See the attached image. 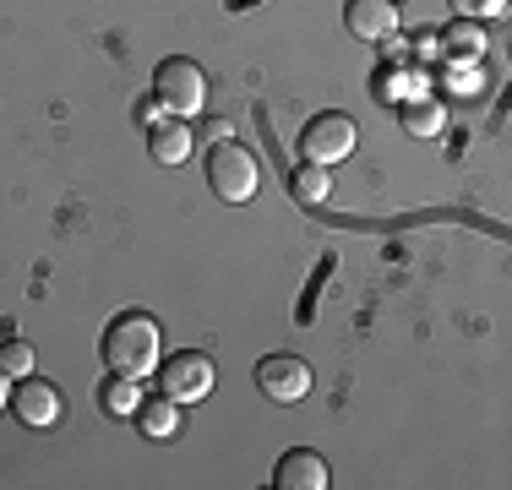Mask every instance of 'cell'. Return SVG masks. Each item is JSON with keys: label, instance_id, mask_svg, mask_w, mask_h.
Instances as JSON below:
<instances>
[{"label": "cell", "instance_id": "cell-1", "mask_svg": "<svg viewBox=\"0 0 512 490\" xmlns=\"http://www.w3.org/2000/svg\"><path fill=\"white\" fill-rule=\"evenodd\" d=\"M104 365L120 376H148L158 371V360H164V333H158V322L148 311H120L115 322L104 327V343H99Z\"/></svg>", "mask_w": 512, "mask_h": 490}, {"label": "cell", "instance_id": "cell-2", "mask_svg": "<svg viewBox=\"0 0 512 490\" xmlns=\"http://www.w3.org/2000/svg\"><path fill=\"white\" fill-rule=\"evenodd\" d=\"M153 98H158V109H164V115H175V120L202 115V109H207V71H202L191 55L158 60V71H153Z\"/></svg>", "mask_w": 512, "mask_h": 490}, {"label": "cell", "instance_id": "cell-3", "mask_svg": "<svg viewBox=\"0 0 512 490\" xmlns=\"http://www.w3.org/2000/svg\"><path fill=\"white\" fill-rule=\"evenodd\" d=\"M207 186H213L218 202L240 207L251 202L256 186H262V164H256V153L246 142H213V153H207Z\"/></svg>", "mask_w": 512, "mask_h": 490}, {"label": "cell", "instance_id": "cell-4", "mask_svg": "<svg viewBox=\"0 0 512 490\" xmlns=\"http://www.w3.org/2000/svg\"><path fill=\"white\" fill-rule=\"evenodd\" d=\"M158 387H164V398H175L186 409V403H202L218 387V371L202 349H180L175 360H158Z\"/></svg>", "mask_w": 512, "mask_h": 490}, {"label": "cell", "instance_id": "cell-5", "mask_svg": "<svg viewBox=\"0 0 512 490\" xmlns=\"http://www.w3.org/2000/svg\"><path fill=\"white\" fill-rule=\"evenodd\" d=\"M355 142H360L355 120L327 109V115L306 120V131H300V158H311V164H344V158L355 153Z\"/></svg>", "mask_w": 512, "mask_h": 490}, {"label": "cell", "instance_id": "cell-6", "mask_svg": "<svg viewBox=\"0 0 512 490\" xmlns=\"http://www.w3.org/2000/svg\"><path fill=\"white\" fill-rule=\"evenodd\" d=\"M11 414H17L28 431H50V425H60L66 403H60V387H55V382H39V376H17V387H11Z\"/></svg>", "mask_w": 512, "mask_h": 490}, {"label": "cell", "instance_id": "cell-7", "mask_svg": "<svg viewBox=\"0 0 512 490\" xmlns=\"http://www.w3.org/2000/svg\"><path fill=\"white\" fill-rule=\"evenodd\" d=\"M256 387L273 403H300L311 392V365L295 360V354H267V360L256 365Z\"/></svg>", "mask_w": 512, "mask_h": 490}, {"label": "cell", "instance_id": "cell-8", "mask_svg": "<svg viewBox=\"0 0 512 490\" xmlns=\"http://www.w3.org/2000/svg\"><path fill=\"white\" fill-rule=\"evenodd\" d=\"M273 485L278 490H327V485H333V474H327L322 452L289 447L284 458H278V469H273Z\"/></svg>", "mask_w": 512, "mask_h": 490}, {"label": "cell", "instance_id": "cell-9", "mask_svg": "<svg viewBox=\"0 0 512 490\" xmlns=\"http://www.w3.org/2000/svg\"><path fill=\"white\" fill-rule=\"evenodd\" d=\"M344 22H349L355 39L382 44V39H393V33H398V6H393V0H349Z\"/></svg>", "mask_w": 512, "mask_h": 490}, {"label": "cell", "instance_id": "cell-10", "mask_svg": "<svg viewBox=\"0 0 512 490\" xmlns=\"http://www.w3.org/2000/svg\"><path fill=\"white\" fill-rule=\"evenodd\" d=\"M191 147H197V137H191V126L186 120H153L148 126V153H153V164H164V169H180L191 158Z\"/></svg>", "mask_w": 512, "mask_h": 490}, {"label": "cell", "instance_id": "cell-11", "mask_svg": "<svg viewBox=\"0 0 512 490\" xmlns=\"http://www.w3.org/2000/svg\"><path fill=\"white\" fill-rule=\"evenodd\" d=\"M99 409L109 414V420H137V409H142V376L109 371V382L99 387Z\"/></svg>", "mask_w": 512, "mask_h": 490}, {"label": "cell", "instance_id": "cell-12", "mask_svg": "<svg viewBox=\"0 0 512 490\" xmlns=\"http://www.w3.org/2000/svg\"><path fill=\"white\" fill-rule=\"evenodd\" d=\"M398 126H404L409 137H442L447 115H442V104H436V93L404 98V104H398Z\"/></svg>", "mask_w": 512, "mask_h": 490}, {"label": "cell", "instance_id": "cell-13", "mask_svg": "<svg viewBox=\"0 0 512 490\" xmlns=\"http://www.w3.org/2000/svg\"><path fill=\"white\" fill-rule=\"evenodd\" d=\"M137 425H142V436H153V441H175L180 436V403L175 398H142V409H137Z\"/></svg>", "mask_w": 512, "mask_h": 490}, {"label": "cell", "instance_id": "cell-14", "mask_svg": "<svg viewBox=\"0 0 512 490\" xmlns=\"http://www.w3.org/2000/svg\"><path fill=\"white\" fill-rule=\"evenodd\" d=\"M327 191H333V175H327V164H311V158H300L295 175H289V196H295L300 207H322Z\"/></svg>", "mask_w": 512, "mask_h": 490}, {"label": "cell", "instance_id": "cell-15", "mask_svg": "<svg viewBox=\"0 0 512 490\" xmlns=\"http://www.w3.org/2000/svg\"><path fill=\"white\" fill-rule=\"evenodd\" d=\"M436 44H447L458 60H480V55H485V44H491V39H485V28H480V22H463V17H458L447 33H436Z\"/></svg>", "mask_w": 512, "mask_h": 490}, {"label": "cell", "instance_id": "cell-16", "mask_svg": "<svg viewBox=\"0 0 512 490\" xmlns=\"http://www.w3.org/2000/svg\"><path fill=\"white\" fill-rule=\"evenodd\" d=\"M0 371L6 376H33V349L22 338H6L0 343Z\"/></svg>", "mask_w": 512, "mask_h": 490}, {"label": "cell", "instance_id": "cell-17", "mask_svg": "<svg viewBox=\"0 0 512 490\" xmlns=\"http://www.w3.org/2000/svg\"><path fill=\"white\" fill-rule=\"evenodd\" d=\"M502 6H507V0H453V11L463 22H485V17H496Z\"/></svg>", "mask_w": 512, "mask_h": 490}, {"label": "cell", "instance_id": "cell-18", "mask_svg": "<svg viewBox=\"0 0 512 490\" xmlns=\"http://www.w3.org/2000/svg\"><path fill=\"white\" fill-rule=\"evenodd\" d=\"M6 403H11V376L0 371V409H6Z\"/></svg>", "mask_w": 512, "mask_h": 490}, {"label": "cell", "instance_id": "cell-19", "mask_svg": "<svg viewBox=\"0 0 512 490\" xmlns=\"http://www.w3.org/2000/svg\"><path fill=\"white\" fill-rule=\"evenodd\" d=\"M393 6H398V0H393Z\"/></svg>", "mask_w": 512, "mask_h": 490}]
</instances>
